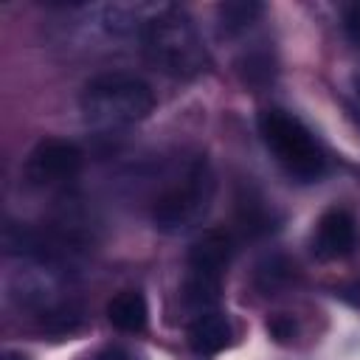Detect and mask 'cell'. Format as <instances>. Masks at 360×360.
I'll return each mask as SVG.
<instances>
[{
    "instance_id": "1",
    "label": "cell",
    "mask_w": 360,
    "mask_h": 360,
    "mask_svg": "<svg viewBox=\"0 0 360 360\" xmlns=\"http://www.w3.org/2000/svg\"><path fill=\"white\" fill-rule=\"evenodd\" d=\"M143 53L166 76L194 79L208 68L205 42L183 8H160L143 25Z\"/></svg>"
},
{
    "instance_id": "2",
    "label": "cell",
    "mask_w": 360,
    "mask_h": 360,
    "mask_svg": "<svg viewBox=\"0 0 360 360\" xmlns=\"http://www.w3.org/2000/svg\"><path fill=\"white\" fill-rule=\"evenodd\" d=\"M79 107L90 127L118 129L143 121L155 110V93L141 76L112 70L98 73L84 84Z\"/></svg>"
},
{
    "instance_id": "3",
    "label": "cell",
    "mask_w": 360,
    "mask_h": 360,
    "mask_svg": "<svg viewBox=\"0 0 360 360\" xmlns=\"http://www.w3.org/2000/svg\"><path fill=\"white\" fill-rule=\"evenodd\" d=\"M270 155L298 180H318L326 172V155L312 129L284 107H267L256 118Z\"/></svg>"
},
{
    "instance_id": "4",
    "label": "cell",
    "mask_w": 360,
    "mask_h": 360,
    "mask_svg": "<svg viewBox=\"0 0 360 360\" xmlns=\"http://www.w3.org/2000/svg\"><path fill=\"white\" fill-rule=\"evenodd\" d=\"M214 200V172L205 158L188 163V169L155 200L152 222L163 233H180L197 225Z\"/></svg>"
},
{
    "instance_id": "5",
    "label": "cell",
    "mask_w": 360,
    "mask_h": 360,
    "mask_svg": "<svg viewBox=\"0 0 360 360\" xmlns=\"http://www.w3.org/2000/svg\"><path fill=\"white\" fill-rule=\"evenodd\" d=\"M233 256V239L228 231L211 228L202 236L194 239L188 250V273H186V301L191 307H211L219 298V287L225 278V270Z\"/></svg>"
},
{
    "instance_id": "6",
    "label": "cell",
    "mask_w": 360,
    "mask_h": 360,
    "mask_svg": "<svg viewBox=\"0 0 360 360\" xmlns=\"http://www.w3.org/2000/svg\"><path fill=\"white\" fill-rule=\"evenodd\" d=\"M82 160H84V155L73 141L42 138L25 158V180L39 188L68 183L79 174Z\"/></svg>"
},
{
    "instance_id": "7",
    "label": "cell",
    "mask_w": 360,
    "mask_h": 360,
    "mask_svg": "<svg viewBox=\"0 0 360 360\" xmlns=\"http://www.w3.org/2000/svg\"><path fill=\"white\" fill-rule=\"evenodd\" d=\"M357 245V222L346 208H329L321 214L312 231V253L321 262L343 259Z\"/></svg>"
},
{
    "instance_id": "8",
    "label": "cell",
    "mask_w": 360,
    "mask_h": 360,
    "mask_svg": "<svg viewBox=\"0 0 360 360\" xmlns=\"http://www.w3.org/2000/svg\"><path fill=\"white\" fill-rule=\"evenodd\" d=\"M231 321L222 312H200L188 326V346L197 354H217L231 346Z\"/></svg>"
},
{
    "instance_id": "9",
    "label": "cell",
    "mask_w": 360,
    "mask_h": 360,
    "mask_svg": "<svg viewBox=\"0 0 360 360\" xmlns=\"http://www.w3.org/2000/svg\"><path fill=\"white\" fill-rule=\"evenodd\" d=\"M107 321L118 332H132V335L135 332H143L146 329V321H149L146 298L138 290H121L107 304Z\"/></svg>"
},
{
    "instance_id": "10",
    "label": "cell",
    "mask_w": 360,
    "mask_h": 360,
    "mask_svg": "<svg viewBox=\"0 0 360 360\" xmlns=\"http://www.w3.org/2000/svg\"><path fill=\"white\" fill-rule=\"evenodd\" d=\"M236 219L242 225L245 233L250 236H262L270 233L276 228V214L267 205V200L262 194H256L253 188H242L236 194Z\"/></svg>"
},
{
    "instance_id": "11",
    "label": "cell",
    "mask_w": 360,
    "mask_h": 360,
    "mask_svg": "<svg viewBox=\"0 0 360 360\" xmlns=\"http://www.w3.org/2000/svg\"><path fill=\"white\" fill-rule=\"evenodd\" d=\"M264 11L262 3L253 0H236V3H222L219 6V34L236 37L250 28V22Z\"/></svg>"
},
{
    "instance_id": "12",
    "label": "cell",
    "mask_w": 360,
    "mask_h": 360,
    "mask_svg": "<svg viewBox=\"0 0 360 360\" xmlns=\"http://www.w3.org/2000/svg\"><path fill=\"white\" fill-rule=\"evenodd\" d=\"M292 276H295V267H292L284 256H267V259L259 262V267H256V287L270 295V292L287 287V284L292 281Z\"/></svg>"
},
{
    "instance_id": "13",
    "label": "cell",
    "mask_w": 360,
    "mask_h": 360,
    "mask_svg": "<svg viewBox=\"0 0 360 360\" xmlns=\"http://www.w3.org/2000/svg\"><path fill=\"white\" fill-rule=\"evenodd\" d=\"M239 70H242L245 84H253V87H256V84H267V82L273 79V65H270L267 53H262V51L248 53Z\"/></svg>"
},
{
    "instance_id": "14",
    "label": "cell",
    "mask_w": 360,
    "mask_h": 360,
    "mask_svg": "<svg viewBox=\"0 0 360 360\" xmlns=\"http://www.w3.org/2000/svg\"><path fill=\"white\" fill-rule=\"evenodd\" d=\"M267 332H270V338H273V340L287 343V340H292V338H295V321H292L290 315H284V312L270 315V318H267Z\"/></svg>"
},
{
    "instance_id": "15",
    "label": "cell",
    "mask_w": 360,
    "mask_h": 360,
    "mask_svg": "<svg viewBox=\"0 0 360 360\" xmlns=\"http://www.w3.org/2000/svg\"><path fill=\"white\" fill-rule=\"evenodd\" d=\"M343 31H346V37L354 45H360V3L346 6V11H343Z\"/></svg>"
},
{
    "instance_id": "16",
    "label": "cell",
    "mask_w": 360,
    "mask_h": 360,
    "mask_svg": "<svg viewBox=\"0 0 360 360\" xmlns=\"http://www.w3.org/2000/svg\"><path fill=\"white\" fill-rule=\"evenodd\" d=\"M96 360H132V354L127 349H121V346H107V349H101L96 354Z\"/></svg>"
},
{
    "instance_id": "17",
    "label": "cell",
    "mask_w": 360,
    "mask_h": 360,
    "mask_svg": "<svg viewBox=\"0 0 360 360\" xmlns=\"http://www.w3.org/2000/svg\"><path fill=\"white\" fill-rule=\"evenodd\" d=\"M3 360H28L25 354H20V352H6L3 354Z\"/></svg>"
},
{
    "instance_id": "18",
    "label": "cell",
    "mask_w": 360,
    "mask_h": 360,
    "mask_svg": "<svg viewBox=\"0 0 360 360\" xmlns=\"http://www.w3.org/2000/svg\"><path fill=\"white\" fill-rule=\"evenodd\" d=\"M354 87H357V93H360V73L354 76Z\"/></svg>"
}]
</instances>
